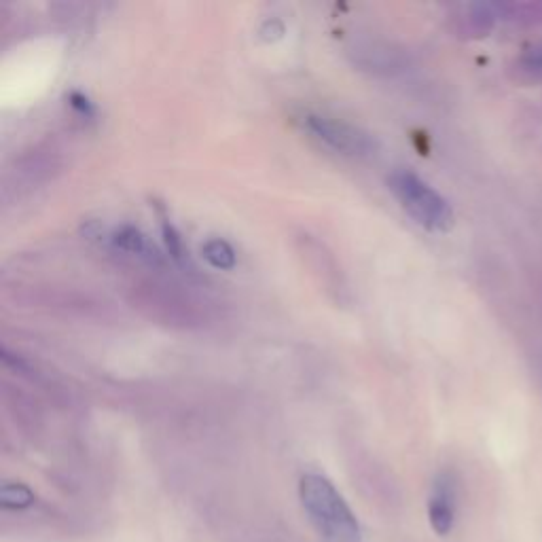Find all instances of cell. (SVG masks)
Wrapping results in <instances>:
<instances>
[{
    "mask_svg": "<svg viewBox=\"0 0 542 542\" xmlns=\"http://www.w3.org/2000/svg\"><path fill=\"white\" fill-rule=\"evenodd\" d=\"M299 498L322 542H360L356 515L327 477L303 475Z\"/></svg>",
    "mask_w": 542,
    "mask_h": 542,
    "instance_id": "1",
    "label": "cell"
},
{
    "mask_svg": "<svg viewBox=\"0 0 542 542\" xmlns=\"http://www.w3.org/2000/svg\"><path fill=\"white\" fill-rule=\"evenodd\" d=\"M388 185L396 200L422 227L441 233L454 227V210L449 202L415 172L405 168L394 170Z\"/></svg>",
    "mask_w": 542,
    "mask_h": 542,
    "instance_id": "2",
    "label": "cell"
},
{
    "mask_svg": "<svg viewBox=\"0 0 542 542\" xmlns=\"http://www.w3.org/2000/svg\"><path fill=\"white\" fill-rule=\"evenodd\" d=\"M305 128L310 130L318 140L329 144L331 149L343 155L365 157V155H373L377 149V142L373 140L369 132L356 128V125L348 121L333 119L327 115H307Z\"/></svg>",
    "mask_w": 542,
    "mask_h": 542,
    "instance_id": "3",
    "label": "cell"
},
{
    "mask_svg": "<svg viewBox=\"0 0 542 542\" xmlns=\"http://www.w3.org/2000/svg\"><path fill=\"white\" fill-rule=\"evenodd\" d=\"M430 526L439 536H447L456 521V485L447 473L439 475L428 500Z\"/></svg>",
    "mask_w": 542,
    "mask_h": 542,
    "instance_id": "4",
    "label": "cell"
},
{
    "mask_svg": "<svg viewBox=\"0 0 542 542\" xmlns=\"http://www.w3.org/2000/svg\"><path fill=\"white\" fill-rule=\"evenodd\" d=\"M108 240L111 244L123 252H130V255H138L142 259L157 261L159 255L157 250L151 246L144 233L132 225H119L111 233H108Z\"/></svg>",
    "mask_w": 542,
    "mask_h": 542,
    "instance_id": "5",
    "label": "cell"
},
{
    "mask_svg": "<svg viewBox=\"0 0 542 542\" xmlns=\"http://www.w3.org/2000/svg\"><path fill=\"white\" fill-rule=\"evenodd\" d=\"M202 255L216 269H233L238 263L236 250H233L231 244L223 238H210L208 242H204Z\"/></svg>",
    "mask_w": 542,
    "mask_h": 542,
    "instance_id": "6",
    "label": "cell"
},
{
    "mask_svg": "<svg viewBox=\"0 0 542 542\" xmlns=\"http://www.w3.org/2000/svg\"><path fill=\"white\" fill-rule=\"evenodd\" d=\"M32 502L34 494L24 483H3V487H0V504H3V509L22 511L28 509Z\"/></svg>",
    "mask_w": 542,
    "mask_h": 542,
    "instance_id": "7",
    "label": "cell"
},
{
    "mask_svg": "<svg viewBox=\"0 0 542 542\" xmlns=\"http://www.w3.org/2000/svg\"><path fill=\"white\" fill-rule=\"evenodd\" d=\"M161 233H164V242H166L170 257L176 263H185L187 255H185V248H183V240H180L178 231L174 229V225L168 219H164V223H161Z\"/></svg>",
    "mask_w": 542,
    "mask_h": 542,
    "instance_id": "8",
    "label": "cell"
},
{
    "mask_svg": "<svg viewBox=\"0 0 542 542\" xmlns=\"http://www.w3.org/2000/svg\"><path fill=\"white\" fill-rule=\"evenodd\" d=\"M70 104L75 106L77 111L83 113L85 117L94 115V106H92V102H89V100H87L85 96H81V94H70Z\"/></svg>",
    "mask_w": 542,
    "mask_h": 542,
    "instance_id": "9",
    "label": "cell"
},
{
    "mask_svg": "<svg viewBox=\"0 0 542 542\" xmlns=\"http://www.w3.org/2000/svg\"><path fill=\"white\" fill-rule=\"evenodd\" d=\"M532 70L536 72H542V49H536L532 53V58H530V64H528Z\"/></svg>",
    "mask_w": 542,
    "mask_h": 542,
    "instance_id": "10",
    "label": "cell"
}]
</instances>
